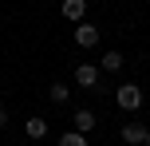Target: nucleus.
I'll list each match as a JSON object with an SVG mask.
<instances>
[{
  "label": "nucleus",
  "mask_w": 150,
  "mask_h": 146,
  "mask_svg": "<svg viewBox=\"0 0 150 146\" xmlns=\"http://www.w3.org/2000/svg\"><path fill=\"white\" fill-rule=\"evenodd\" d=\"M115 99H119V107H127V111H138V107H142V91H138L134 83H122L119 91H115Z\"/></svg>",
  "instance_id": "1"
},
{
  "label": "nucleus",
  "mask_w": 150,
  "mask_h": 146,
  "mask_svg": "<svg viewBox=\"0 0 150 146\" xmlns=\"http://www.w3.org/2000/svg\"><path fill=\"white\" fill-rule=\"evenodd\" d=\"M146 138H150V130L142 123H127V126H122V142H127V146H146Z\"/></svg>",
  "instance_id": "2"
},
{
  "label": "nucleus",
  "mask_w": 150,
  "mask_h": 146,
  "mask_svg": "<svg viewBox=\"0 0 150 146\" xmlns=\"http://www.w3.org/2000/svg\"><path fill=\"white\" fill-rule=\"evenodd\" d=\"M75 44L79 47H95L99 44V28L95 24H79V28H75Z\"/></svg>",
  "instance_id": "3"
},
{
  "label": "nucleus",
  "mask_w": 150,
  "mask_h": 146,
  "mask_svg": "<svg viewBox=\"0 0 150 146\" xmlns=\"http://www.w3.org/2000/svg\"><path fill=\"white\" fill-rule=\"evenodd\" d=\"M75 83H79V87H95L99 83V71L91 67V63H79V67H75Z\"/></svg>",
  "instance_id": "4"
},
{
  "label": "nucleus",
  "mask_w": 150,
  "mask_h": 146,
  "mask_svg": "<svg viewBox=\"0 0 150 146\" xmlns=\"http://www.w3.org/2000/svg\"><path fill=\"white\" fill-rule=\"evenodd\" d=\"M87 0H63V20H83Z\"/></svg>",
  "instance_id": "5"
},
{
  "label": "nucleus",
  "mask_w": 150,
  "mask_h": 146,
  "mask_svg": "<svg viewBox=\"0 0 150 146\" xmlns=\"http://www.w3.org/2000/svg\"><path fill=\"white\" fill-rule=\"evenodd\" d=\"M75 130H79V134L95 130V111H75Z\"/></svg>",
  "instance_id": "6"
},
{
  "label": "nucleus",
  "mask_w": 150,
  "mask_h": 146,
  "mask_svg": "<svg viewBox=\"0 0 150 146\" xmlns=\"http://www.w3.org/2000/svg\"><path fill=\"white\" fill-rule=\"evenodd\" d=\"M24 130H28V138H44V134H47V123H44V118H28Z\"/></svg>",
  "instance_id": "7"
},
{
  "label": "nucleus",
  "mask_w": 150,
  "mask_h": 146,
  "mask_svg": "<svg viewBox=\"0 0 150 146\" xmlns=\"http://www.w3.org/2000/svg\"><path fill=\"white\" fill-rule=\"evenodd\" d=\"M47 95H52V103H67V99H71V87H67V83H52Z\"/></svg>",
  "instance_id": "8"
},
{
  "label": "nucleus",
  "mask_w": 150,
  "mask_h": 146,
  "mask_svg": "<svg viewBox=\"0 0 150 146\" xmlns=\"http://www.w3.org/2000/svg\"><path fill=\"white\" fill-rule=\"evenodd\" d=\"M103 71H122V55L119 51H107L103 55Z\"/></svg>",
  "instance_id": "9"
},
{
  "label": "nucleus",
  "mask_w": 150,
  "mask_h": 146,
  "mask_svg": "<svg viewBox=\"0 0 150 146\" xmlns=\"http://www.w3.org/2000/svg\"><path fill=\"white\" fill-rule=\"evenodd\" d=\"M59 146H87V134H79V130H71V134H63Z\"/></svg>",
  "instance_id": "10"
},
{
  "label": "nucleus",
  "mask_w": 150,
  "mask_h": 146,
  "mask_svg": "<svg viewBox=\"0 0 150 146\" xmlns=\"http://www.w3.org/2000/svg\"><path fill=\"white\" fill-rule=\"evenodd\" d=\"M4 126H8V111L0 107V130H4Z\"/></svg>",
  "instance_id": "11"
}]
</instances>
